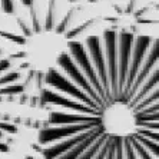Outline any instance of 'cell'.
Segmentation results:
<instances>
[{"label":"cell","mask_w":159,"mask_h":159,"mask_svg":"<svg viewBox=\"0 0 159 159\" xmlns=\"http://www.w3.org/2000/svg\"><path fill=\"white\" fill-rule=\"evenodd\" d=\"M44 159H159V40L106 29L72 39L44 76Z\"/></svg>","instance_id":"cell-1"},{"label":"cell","mask_w":159,"mask_h":159,"mask_svg":"<svg viewBox=\"0 0 159 159\" xmlns=\"http://www.w3.org/2000/svg\"><path fill=\"white\" fill-rule=\"evenodd\" d=\"M106 0H89V3H102ZM111 2L113 6L118 7V10H122L125 15H138L139 13V7L146 9L145 2H153V0H107Z\"/></svg>","instance_id":"cell-2"},{"label":"cell","mask_w":159,"mask_h":159,"mask_svg":"<svg viewBox=\"0 0 159 159\" xmlns=\"http://www.w3.org/2000/svg\"><path fill=\"white\" fill-rule=\"evenodd\" d=\"M34 3V0H0V13L16 16Z\"/></svg>","instance_id":"cell-3"}]
</instances>
